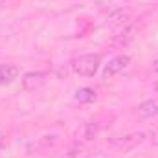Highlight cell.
Returning <instances> with one entry per match:
<instances>
[{
  "label": "cell",
  "mask_w": 158,
  "mask_h": 158,
  "mask_svg": "<svg viewBox=\"0 0 158 158\" xmlns=\"http://www.w3.org/2000/svg\"><path fill=\"white\" fill-rule=\"evenodd\" d=\"M98 131H99V125H98V123H85V125L77 131V136H81L83 142H90V140L96 138Z\"/></svg>",
  "instance_id": "52a82bcc"
},
{
  "label": "cell",
  "mask_w": 158,
  "mask_h": 158,
  "mask_svg": "<svg viewBox=\"0 0 158 158\" xmlns=\"http://www.w3.org/2000/svg\"><path fill=\"white\" fill-rule=\"evenodd\" d=\"M96 99V90L88 88V86H81L76 90V101L79 103H90Z\"/></svg>",
  "instance_id": "9c48e42d"
},
{
  "label": "cell",
  "mask_w": 158,
  "mask_h": 158,
  "mask_svg": "<svg viewBox=\"0 0 158 158\" xmlns=\"http://www.w3.org/2000/svg\"><path fill=\"white\" fill-rule=\"evenodd\" d=\"M153 143H155V145H158V131H155V132H153Z\"/></svg>",
  "instance_id": "8fae6325"
},
{
  "label": "cell",
  "mask_w": 158,
  "mask_h": 158,
  "mask_svg": "<svg viewBox=\"0 0 158 158\" xmlns=\"http://www.w3.org/2000/svg\"><path fill=\"white\" fill-rule=\"evenodd\" d=\"M136 33H138V24L132 22V20H129L127 24H123V26L119 28V31L112 37L110 44H112L114 48H123V46H127L129 42L134 40Z\"/></svg>",
  "instance_id": "7a4b0ae2"
},
{
  "label": "cell",
  "mask_w": 158,
  "mask_h": 158,
  "mask_svg": "<svg viewBox=\"0 0 158 158\" xmlns=\"http://www.w3.org/2000/svg\"><path fill=\"white\" fill-rule=\"evenodd\" d=\"M19 76V66L17 64H0V85H11Z\"/></svg>",
  "instance_id": "8992f818"
},
{
  "label": "cell",
  "mask_w": 158,
  "mask_h": 158,
  "mask_svg": "<svg viewBox=\"0 0 158 158\" xmlns=\"http://www.w3.org/2000/svg\"><path fill=\"white\" fill-rule=\"evenodd\" d=\"M101 63V55L99 53H86V55H79L72 61V70L79 76H94L99 68Z\"/></svg>",
  "instance_id": "6da1fadb"
},
{
  "label": "cell",
  "mask_w": 158,
  "mask_h": 158,
  "mask_svg": "<svg viewBox=\"0 0 158 158\" xmlns=\"http://www.w3.org/2000/svg\"><path fill=\"white\" fill-rule=\"evenodd\" d=\"M153 68H155V72H158V57L153 61Z\"/></svg>",
  "instance_id": "7c38bea8"
},
{
  "label": "cell",
  "mask_w": 158,
  "mask_h": 158,
  "mask_svg": "<svg viewBox=\"0 0 158 158\" xmlns=\"http://www.w3.org/2000/svg\"><path fill=\"white\" fill-rule=\"evenodd\" d=\"M129 22V11H123V9H118V11H114L112 15H110V19H109V24L110 26H123V24H127Z\"/></svg>",
  "instance_id": "30bf717a"
},
{
  "label": "cell",
  "mask_w": 158,
  "mask_h": 158,
  "mask_svg": "<svg viewBox=\"0 0 158 158\" xmlns=\"http://www.w3.org/2000/svg\"><path fill=\"white\" fill-rule=\"evenodd\" d=\"M143 138H145V134H142V132H132V134H125V136H114V138L109 140V143H110L112 147L119 149V151H131V149H134L136 145H140V143L143 142Z\"/></svg>",
  "instance_id": "3957f363"
},
{
  "label": "cell",
  "mask_w": 158,
  "mask_h": 158,
  "mask_svg": "<svg viewBox=\"0 0 158 158\" xmlns=\"http://www.w3.org/2000/svg\"><path fill=\"white\" fill-rule=\"evenodd\" d=\"M129 63H131L129 55H116L114 59L109 61V64L105 68V77H112V76H116L119 72H123L129 66Z\"/></svg>",
  "instance_id": "5b68a950"
},
{
  "label": "cell",
  "mask_w": 158,
  "mask_h": 158,
  "mask_svg": "<svg viewBox=\"0 0 158 158\" xmlns=\"http://www.w3.org/2000/svg\"><path fill=\"white\" fill-rule=\"evenodd\" d=\"M138 114H140L142 118H153V116H156L158 114V103H155V101H145V103H142V105L138 107Z\"/></svg>",
  "instance_id": "ba28073f"
},
{
  "label": "cell",
  "mask_w": 158,
  "mask_h": 158,
  "mask_svg": "<svg viewBox=\"0 0 158 158\" xmlns=\"http://www.w3.org/2000/svg\"><path fill=\"white\" fill-rule=\"evenodd\" d=\"M46 72H28L22 77V88L26 92H35L46 83Z\"/></svg>",
  "instance_id": "277c9868"
}]
</instances>
